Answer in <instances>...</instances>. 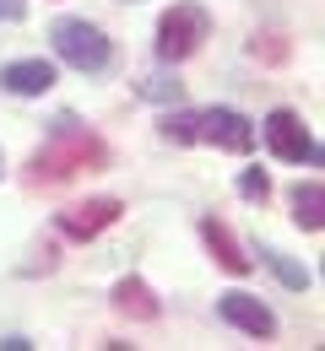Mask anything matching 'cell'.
Segmentation results:
<instances>
[{"label":"cell","mask_w":325,"mask_h":351,"mask_svg":"<svg viewBox=\"0 0 325 351\" xmlns=\"http://www.w3.org/2000/svg\"><path fill=\"white\" fill-rule=\"evenodd\" d=\"M0 173H5V162H0Z\"/></svg>","instance_id":"e0dca14e"},{"label":"cell","mask_w":325,"mask_h":351,"mask_svg":"<svg viewBox=\"0 0 325 351\" xmlns=\"http://www.w3.org/2000/svg\"><path fill=\"white\" fill-rule=\"evenodd\" d=\"M195 141H212V146L244 157V152L255 146V125H249L238 108H206V114H195Z\"/></svg>","instance_id":"5b68a950"},{"label":"cell","mask_w":325,"mask_h":351,"mask_svg":"<svg viewBox=\"0 0 325 351\" xmlns=\"http://www.w3.org/2000/svg\"><path fill=\"white\" fill-rule=\"evenodd\" d=\"M0 87L16 92V97H44L54 87V65L49 60H11L5 71H0Z\"/></svg>","instance_id":"ba28073f"},{"label":"cell","mask_w":325,"mask_h":351,"mask_svg":"<svg viewBox=\"0 0 325 351\" xmlns=\"http://www.w3.org/2000/svg\"><path fill=\"white\" fill-rule=\"evenodd\" d=\"M22 16H27L22 0H0V22H22Z\"/></svg>","instance_id":"2e32d148"},{"label":"cell","mask_w":325,"mask_h":351,"mask_svg":"<svg viewBox=\"0 0 325 351\" xmlns=\"http://www.w3.org/2000/svg\"><path fill=\"white\" fill-rule=\"evenodd\" d=\"M217 313L228 319L233 330L255 335V341H271V335H277V313L260 303V298H249V292H228V298L217 303Z\"/></svg>","instance_id":"8992f818"},{"label":"cell","mask_w":325,"mask_h":351,"mask_svg":"<svg viewBox=\"0 0 325 351\" xmlns=\"http://www.w3.org/2000/svg\"><path fill=\"white\" fill-rule=\"evenodd\" d=\"M260 260L271 265V270H277V276L287 281V287H293V292H304V287H309V270H304V265H293L287 254H282V249H260Z\"/></svg>","instance_id":"4fadbf2b"},{"label":"cell","mask_w":325,"mask_h":351,"mask_svg":"<svg viewBox=\"0 0 325 351\" xmlns=\"http://www.w3.org/2000/svg\"><path fill=\"white\" fill-rule=\"evenodd\" d=\"M157 135H163V141H174V146H190V141H195V114L174 103V114H163V125H157Z\"/></svg>","instance_id":"7c38bea8"},{"label":"cell","mask_w":325,"mask_h":351,"mask_svg":"<svg viewBox=\"0 0 325 351\" xmlns=\"http://www.w3.org/2000/svg\"><path fill=\"white\" fill-rule=\"evenodd\" d=\"M266 146L277 152L282 162H320V146H315V135L304 130V119L293 114V108H277V114H266Z\"/></svg>","instance_id":"277c9868"},{"label":"cell","mask_w":325,"mask_h":351,"mask_svg":"<svg viewBox=\"0 0 325 351\" xmlns=\"http://www.w3.org/2000/svg\"><path fill=\"white\" fill-rule=\"evenodd\" d=\"M54 54L71 65V71H82V76H98V71H109V38L98 33L93 22H82V16H65V22H54Z\"/></svg>","instance_id":"7a4b0ae2"},{"label":"cell","mask_w":325,"mask_h":351,"mask_svg":"<svg viewBox=\"0 0 325 351\" xmlns=\"http://www.w3.org/2000/svg\"><path fill=\"white\" fill-rule=\"evenodd\" d=\"M114 221H120V200H114V195H98V200H82V206L60 211V232H65V238H98V232L114 227Z\"/></svg>","instance_id":"52a82bcc"},{"label":"cell","mask_w":325,"mask_h":351,"mask_svg":"<svg viewBox=\"0 0 325 351\" xmlns=\"http://www.w3.org/2000/svg\"><path fill=\"white\" fill-rule=\"evenodd\" d=\"M201 238H206V249L217 254V265H223V270H233V276H249V265H255V260L238 249V238H233V232H228V227H223L217 217L201 221Z\"/></svg>","instance_id":"9c48e42d"},{"label":"cell","mask_w":325,"mask_h":351,"mask_svg":"<svg viewBox=\"0 0 325 351\" xmlns=\"http://www.w3.org/2000/svg\"><path fill=\"white\" fill-rule=\"evenodd\" d=\"M206 33H212V16H206L201 5L179 0V5L157 22V60H168V65L190 60V54L201 49V38H206Z\"/></svg>","instance_id":"3957f363"},{"label":"cell","mask_w":325,"mask_h":351,"mask_svg":"<svg viewBox=\"0 0 325 351\" xmlns=\"http://www.w3.org/2000/svg\"><path fill=\"white\" fill-rule=\"evenodd\" d=\"M141 97H152V103H179V82H174V76H146V82H141Z\"/></svg>","instance_id":"5bb4252c"},{"label":"cell","mask_w":325,"mask_h":351,"mask_svg":"<svg viewBox=\"0 0 325 351\" xmlns=\"http://www.w3.org/2000/svg\"><path fill=\"white\" fill-rule=\"evenodd\" d=\"M103 162H109V146H103L98 135L76 130L71 114H60V119L49 125V146L33 157L38 178H71V173H82V168H103Z\"/></svg>","instance_id":"6da1fadb"},{"label":"cell","mask_w":325,"mask_h":351,"mask_svg":"<svg viewBox=\"0 0 325 351\" xmlns=\"http://www.w3.org/2000/svg\"><path fill=\"white\" fill-rule=\"evenodd\" d=\"M114 308H120L125 319H141V324H152V319L163 313V303L152 298V287H146L141 276H125V281L114 287Z\"/></svg>","instance_id":"30bf717a"},{"label":"cell","mask_w":325,"mask_h":351,"mask_svg":"<svg viewBox=\"0 0 325 351\" xmlns=\"http://www.w3.org/2000/svg\"><path fill=\"white\" fill-rule=\"evenodd\" d=\"M238 195L244 200H266L271 195V178L260 173V168H249V173H238Z\"/></svg>","instance_id":"9a60e30c"},{"label":"cell","mask_w":325,"mask_h":351,"mask_svg":"<svg viewBox=\"0 0 325 351\" xmlns=\"http://www.w3.org/2000/svg\"><path fill=\"white\" fill-rule=\"evenodd\" d=\"M293 221L304 232H320L325 227V189L309 178V184H293Z\"/></svg>","instance_id":"8fae6325"}]
</instances>
